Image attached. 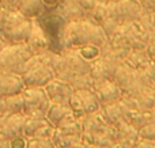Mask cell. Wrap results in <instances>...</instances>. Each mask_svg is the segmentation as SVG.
I'll list each match as a JSON object with an SVG mask.
<instances>
[{
    "label": "cell",
    "mask_w": 155,
    "mask_h": 148,
    "mask_svg": "<svg viewBox=\"0 0 155 148\" xmlns=\"http://www.w3.org/2000/svg\"><path fill=\"white\" fill-rule=\"evenodd\" d=\"M151 26H153L154 31H155V11L151 14Z\"/></svg>",
    "instance_id": "4316f807"
},
{
    "label": "cell",
    "mask_w": 155,
    "mask_h": 148,
    "mask_svg": "<svg viewBox=\"0 0 155 148\" xmlns=\"http://www.w3.org/2000/svg\"><path fill=\"white\" fill-rule=\"evenodd\" d=\"M107 34L97 22L88 16L63 24L59 31L60 49L80 48L86 45H95L104 48L107 43Z\"/></svg>",
    "instance_id": "6da1fadb"
},
{
    "label": "cell",
    "mask_w": 155,
    "mask_h": 148,
    "mask_svg": "<svg viewBox=\"0 0 155 148\" xmlns=\"http://www.w3.org/2000/svg\"><path fill=\"white\" fill-rule=\"evenodd\" d=\"M104 2H114V0H104Z\"/></svg>",
    "instance_id": "f1b7e54d"
},
{
    "label": "cell",
    "mask_w": 155,
    "mask_h": 148,
    "mask_svg": "<svg viewBox=\"0 0 155 148\" xmlns=\"http://www.w3.org/2000/svg\"><path fill=\"white\" fill-rule=\"evenodd\" d=\"M21 0H0V7H5V8H15L18 7Z\"/></svg>",
    "instance_id": "603a6c76"
},
{
    "label": "cell",
    "mask_w": 155,
    "mask_h": 148,
    "mask_svg": "<svg viewBox=\"0 0 155 148\" xmlns=\"http://www.w3.org/2000/svg\"><path fill=\"white\" fill-rule=\"evenodd\" d=\"M82 140H83V135L64 132V130H60L57 128H54V132L52 135V141H53L56 148H71Z\"/></svg>",
    "instance_id": "e0dca14e"
},
{
    "label": "cell",
    "mask_w": 155,
    "mask_h": 148,
    "mask_svg": "<svg viewBox=\"0 0 155 148\" xmlns=\"http://www.w3.org/2000/svg\"><path fill=\"white\" fill-rule=\"evenodd\" d=\"M4 105H5V113H10V114H23L25 103H23V97H22V92L10 95V97H5L4 98Z\"/></svg>",
    "instance_id": "ac0fdd59"
},
{
    "label": "cell",
    "mask_w": 155,
    "mask_h": 148,
    "mask_svg": "<svg viewBox=\"0 0 155 148\" xmlns=\"http://www.w3.org/2000/svg\"><path fill=\"white\" fill-rule=\"evenodd\" d=\"M54 12V15L63 22V23H68V22L78 21V19L86 18L87 14L83 10V7L79 4L78 0H63L56 8L51 10Z\"/></svg>",
    "instance_id": "7c38bea8"
},
{
    "label": "cell",
    "mask_w": 155,
    "mask_h": 148,
    "mask_svg": "<svg viewBox=\"0 0 155 148\" xmlns=\"http://www.w3.org/2000/svg\"><path fill=\"white\" fill-rule=\"evenodd\" d=\"M4 140H5V139H4V137H3V136H2V135H0V143H2V141H4Z\"/></svg>",
    "instance_id": "83f0119b"
},
{
    "label": "cell",
    "mask_w": 155,
    "mask_h": 148,
    "mask_svg": "<svg viewBox=\"0 0 155 148\" xmlns=\"http://www.w3.org/2000/svg\"><path fill=\"white\" fill-rule=\"evenodd\" d=\"M26 116L25 114H10L4 113L0 116V135L5 140L23 135V125Z\"/></svg>",
    "instance_id": "8fae6325"
},
{
    "label": "cell",
    "mask_w": 155,
    "mask_h": 148,
    "mask_svg": "<svg viewBox=\"0 0 155 148\" xmlns=\"http://www.w3.org/2000/svg\"><path fill=\"white\" fill-rule=\"evenodd\" d=\"M107 7H109V14L112 16V19L118 26L137 21L144 14V10H143L139 0H114V2H107Z\"/></svg>",
    "instance_id": "8992f818"
},
{
    "label": "cell",
    "mask_w": 155,
    "mask_h": 148,
    "mask_svg": "<svg viewBox=\"0 0 155 148\" xmlns=\"http://www.w3.org/2000/svg\"><path fill=\"white\" fill-rule=\"evenodd\" d=\"M46 95H48L51 103H61V105H70L72 94L75 91L70 82L60 78H54L44 87Z\"/></svg>",
    "instance_id": "ba28073f"
},
{
    "label": "cell",
    "mask_w": 155,
    "mask_h": 148,
    "mask_svg": "<svg viewBox=\"0 0 155 148\" xmlns=\"http://www.w3.org/2000/svg\"><path fill=\"white\" fill-rule=\"evenodd\" d=\"M26 43L34 50V53H41L51 49V38L40 19H33V27Z\"/></svg>",
    "instance_id": "4fadbf2b"
},
{
    "label": "cell",
    "mask_w": 155,
    "mask_h": 148,
    "mask_svg": "<svg viewBox=\"0 0 155 148\" xmlns=\"http://www.w3.org/2000/svg\"><path fill=\"white\" fill-rule=\"evenodd\" d=\"M26 148H56L52 139H29Z\"/></svg>",
    "instance_id": "d6986e66"
},
{
    "label": "cell",
    "mask_w": 155,
    "mask_h": 148,
    "mask_svg": "<svg viewBox=\"0 0 155 148\" xmlns=\"http://www.w3.org/2000/svg\"><path fill=\"white\" fill-rule=\"evenodd\" d=\"M0 148H10V141L8 140H4L0 143Z\"/></svg>",
    "instance_id": "484cf974"
},
{
    "label": "cell",
    "mask_w": 155,
    "mask_h": 148,
    "mask_svg": "<svg viewBox=\"0 0 155 148\" xmlns=\"http://www.w3.org/2000/svg\"><path fill=\"white\" fill-rule=\"evenodd\" d=\"M45 118L49 121V124H52L54 128H57L63 122L68 121L71 118H75V114H74L72 109L70 108V105L51 103V106H49L48 111L45 114Z\"/></svg>",
    "instance_id": "9a60e30c"
},
{
    "label": "cell",
    "mask_w": 155,
    "mask_h": 148,
    "mask_svg": "<svg viewBox=\"0 0 155 148\" xmlns=\"http://www.w3.org/2000/svg\"><path fill=\"white\" fill-rule=\"evenodd\" d=\"M78 2H79V4L82 5L83 10H84L86 14L88 15V12H90L97 4H99L101 2H104V0H78Z\"/></svg>",
    "instance_id": "44dd1931"
},
{
    "label": "cell",
    "mask_w": 155,
    "mask_h": 148,
    "mask_svg": "<svg viewBox=\"0 0 155 148\" xmlns=\"http://www.w3.org/2000/svg\"><path fill=\"white\" fill-rule=\"evenodd\" d=\"M101 106V102L93 88L75 90L70 102V108L72 109L76 118H82L88 114L99 111Z\"/></svg>",
    "instance_id": "52a82bcc"
},
{
    "label": "cell",
    "mask_w": 155,
    "mask_h": 148,
    "mask_svg": "<svg viewBox=\"0 0 155 148\" xmlns=\"http://www.w3.org/2000/svg\"><path fill=\"white\" fill-rule=\"evenodd\" d=\"M16 10L30 19H38L48 11L42 0H21Z\"/></svg>",
    "instance_id": "2e32d148"
},
{
    "label": "cell",
    "mask_w": 155,
    "mask_h": 148,
    "mask_svg": "<svg viewBox=\"0 0 155 148\" xmlns=\"http://www.w3.org/2000/svg\"><path fill=\"white\" fill-rule=\"evenodd\" d=\"M54 127L45 117H26L23 125V136L27 139H52Z\"/></svg>",
    "instance_id": "9c48e42d"
},
{
    "label": "cell",
    "mask_w": 155,
    "mask_h": 148,
    "mask_svg": "<svg viewBox=\"0 0 155 148\" xmlns=\"http://www.w3.org/2000/svg\"><path fill=\"white\" fill-rule=\"evenodd\" d=\"M42 2L45 3V5H46L48 10H53V8H56L63 0H42Z\"/></svg>",
    "instance_id": "cb8c5ba5"
},
{
    "label": "cell",
    "mask_w": 155,
    "mask_h": 148,
    "mask_svg": "<svg viewBox=\"0 0 155 148\" xmlns=\"http://www.w3.org/2000/svg\"><path fill=\"white\" fill-rule=\"evenodd\" d=\"M139 2H140V0H139Z\"/></svg>",
    "instance_id": "f546056e"
},
{
    "label": "cell",
    "mask_w": 155,
    "mask_h": 148,
    "mask_svg": "<svg viewBox=\"0 0 155 148\" xmlns=\"http://www.w3.org/2000/svg\"><path fill=\"white\" fill-rule=\"evenodd\" d=\"M21 76L25 87H45L52 79L56 78V73L51 65L40 59L38 54H34L29 67Z\"/></svg>",
    "instance_id": "277c9868"
},
{
    "label": "cell",
    "mask_w": 155,
    "mask_h": 148,
    "mask_svg": "<svg viewBox=\"0 0 155 148\" xmlns=\"http://www.w3.org/2000/svg\"><path fill=\"white\" fill-rule=\"evenodd\" d=\"M7 43H8V42L4 40V37H3V35L0 34V50H2V48H4V46L7 45Z\"/></svg>",
    "instance_id": "d4e9b609"
},
{
    "label": "cell",
    "mask_w": 155,
    "mask_h": 148,
    "mask_svg": "<svg viewBox=\"0 0 155 148\" xmlns=\"http://www.w3.org/2000/svg\"><path fill=\"white\" fill-rule=\"evenodd\" d=\"M23 88L25 83L22 80L21 75L0 71V98L19 94V92L23 91Z\"/></svg>",
    "instance_id": "5bb4252c"
},
{
    "label": "cell",
    "mask_w": 155,
    "mask_h": 148,
    "mask_svg": "<svg viewBox=\"0 0 155 148\" xmlns=\"http://www.w3.org/2000/svg\"><path fill=\"white\" fill-rule=\"evenodd\" d=\"M94 92L97 94L101 105H112L121 99L123 92L121 88L113 79H104V80H94L93 86Z\"/></svg>",
    "instance_id": "30bf717a"
},
{
    "label": "cell",
    "mask_w": 155,
    "mask_h": 148,
    "mask_svg": "<svg viewBox=\"0 0 155 148\" xmlns=\"http://www.w3.org/2000/svg\"><path fill=\"white\" fill-rule=\"evenodd\" d=\"M8 141H10V148H26L29 139L26 136L21 135V136H16V137L11 139Z\"/></svg>",
    "instance_id": "ffe728a7"
},
{
    "label": "cell",
    "mask_w": 155,
    "mask_h": 148,
    "mask_svg": "<svg viewBox=\"0 0 155 148\" xmlns=\"http://www.w3.org/2000/svg\"><path fill=\"white\" fill-rule=\"evenodd\" d=\"M25 103L23 114L26 117H45L51 101L44 87H25L22 91Z\"/></svg>",
    "instance_id": "5b68a950"
},
{
    "label": "cell",
    "mask_w": 155,
    "mask_h": 148,
    "mask_svg": "<svg viewBox=\"0 0 155 148\" xmlns=\"http://www.w3.org/2000/svg\"><path fill=\"white\" fill-rule=\"evenodd\" d=\"M146 49H147L148 54H150L151 61L155 63V35H151V37H150V41H148Z\"/></svg>",
    "instance_id": "7402d4cb"
},
{
    "label": "cell",
    "mask_w": 155,
    "mask_h": 148,
    "mask_svg": "<svg viewBox=\"0 0 155 148\" xmlns=\"http://www.w3.org/2000/svg\"><path fill=\"white\" fill-rule=\"evenodd\" d=\"M34 54V50L26 42L7 43L0 50V68L5 72L22 75Z\"/></svg>",
    "instance_id": "3957f363"
},
{
    "label": "cell",
    "mask_w": 155,
    "mask_h": 148,
    "mask_svg": "<svg viewBox=\"0 0 155 148\" xmlns=\"http://www.w3.org/2000/svg\"><path fill=\"white\" fill-rule=\"evenodd\" d=\"M33 27V19L15 8L0 7V34L8 43L26 42Z\"/></svg>",
    "instance_id": "7a4b0ae2"
}]
</instances>
